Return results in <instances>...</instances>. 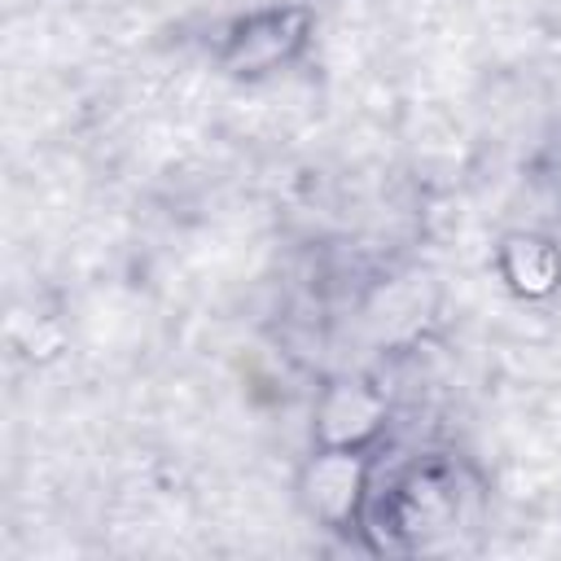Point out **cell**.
<instances>
[{"label": "cell", "mask_w": 561, "mask_h": 561, "mask_svg": "<svg viewBox=\"0 0 561 561\" xmlns=\"http://www.w3.org/2000/svg\"><path fill=\"white\" fill-rule=\"evenodd\" d=\"M386 425V399L368 381H333L316 399L320 447H364Z\"/></svg>", "instance_id": "cell-3"}, {"label": "cell", "mask_w": 561, "mask_h": 561, "mask_svg": "<svg viewBox=\"0 0 561 561\" xmlns=\"http://www.w3.org/2000/svg\"><path fill=\"white\" fill-rule=\"evenodd\" d=\"M500 272L517 294L548 298L557 289V280H561V254H557L552 241H543L535 232H513L500 245Z\"/></svg>", "instance_id": "cell-4"}, {"label": "cell", "mask_w": 561, "mask_h": 561, "mask_svg": "<svg viewBox=\"0 0 561 561\" xmlns=\"http://www.w3.org/2000/svg\"><path fill=\"white\" fill-rule=\"evenodd\" d=\"M307 31H311V18L302 9H289V4L259 9L241 18L224 39V66L237 75H272L307 44Z\"/></svg>", "instance_id": "cell-1"}, {"label": "cell", "mask_w": 561, "mask_h": 561, "mask_svg": "<svg viewBox=\"0 0 561 561\" xmlns=\"http://www.w3.org/2000/svg\"><path fill=\"white\" fill-rule=\"evenodd\" d=\"M298 491H302V504L311 517H320L329 526H346L364 508L368 456H359V447H320L302 465Z\"/></svg>", "instance_id": "cell-2"}]
</instances>
